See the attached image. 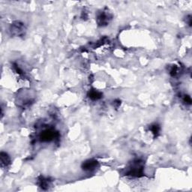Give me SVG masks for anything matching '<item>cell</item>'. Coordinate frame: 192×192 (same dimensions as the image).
Wrapping results in <instances>:
<instances>
[{
  "instance_id": "6da1fadb",
  "label": "cell",
  "mask_w": 192,
  "mask_h": 192,
  "mask_svg": "<svg viewBox=\"0 0 192 192\" xmlns=\"http://www.w3.org/2000/svg\"><path fill=\"white\" fill-rule=\"evenodd\" d=\"M56 134H57V132H55L53 129H47L42 133L40 138H41L42 141L49 142V141H51L54 139Z\"/></svg>"
},
{
  "instance_id": "7a4b0ae2",
  "label": "cell",
  "mask_w": 192,
  "mask_h": 192,
  "mask_svg": "<svg viewBox=\"0 0 192 192\" xmlns=\"http://www.w3.org/2000/svg\"><path fill=\"white\" fill-rule=\"evenodd\" d=\"M107 11H103L99 14L98 16V23L99 25L104 26L106 25L107 23H109V20L110 19L109 13H106Z\"/></svg>"
},
{
  "instance_id": "3957f363",
  "label": "cell",
  "mask_w": 192,
  "mask_h": 192,
  "mask_svg": "<svg viewBox=\"0 0 192 192\" xmlns=\"http://www.w3.org/2000/svg\"><path fill=\"white\" fill-rule=\"evenodd\" d=\"M97 161H94V160H89V161H86V162L83 164V169L86 170V171H92V170L95 169L97 166Z\"/></svg>"
},
{
  "instance_id": "277c9868",
  "label": "cell",
  "mask_w": 192,
  "mask_h": 192,
  "mask_svg": "<svg viewBox=\"0 0 192 192\" xmlns=\"http://www.w3.org/2000/svg\"><path fill=\"white\" fill-rule=\"evenodd\" d=\"M10 164V158L6 153H1V165L2 167H8V165Z\"/></svg>"
},
{
  "instance_id": "5b68a950",
  "label": "cell",
  "mask_w": 192,
  "mask_h": 192,
  "mask_svg": "<svg viewBox=\"0 0 192 192\" xmlns=\"http://www.w3.org/2000/svg\"><path fill=\"white\" fill-rule=\"evenodd\" d=\"M23 26L22 24H20V23H14L11 27V32H14L16 35H20V32L23 31Z\"/></svg>"
},
{
  "instance_id": "8992f818",
  "label": "cell",
  "mask_w": 192,
  "mask_h": 192,
  "mask_svg": "<svg viewBox=\"0 0 192 192\" xmlns=\"http://www.w3.org/2000/svg\"><path fill=\"white\" fill-rule=\"evenodd\" d=\"M89 97L92 100H98L101 98V94L97 91H91L89 94Z\"/></svg>"
},
{
  "instance_id": "52a82bcc",
  "label": "cell",
  "mask_w": 192,
  "mask_h": 192,
  "mask_svg": "<svg viewBox=\"0 0 192 192\" xmlns=\"http://www.w3.org/2000/svg\"><path fill=\"white\" fill-rule=\"evenodd\" d=\"M151 131L155 134V135H157L159 132V127L157 125H154L151 127Z\"/></svg>"
}]
</instances>
